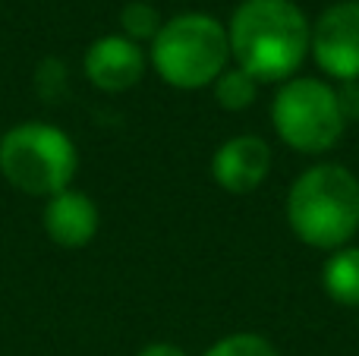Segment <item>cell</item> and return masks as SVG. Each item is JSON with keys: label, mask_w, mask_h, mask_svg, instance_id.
Instances as JSON below:
<instances>
[{"label": "cell", "mask_w": 359, "mask_h": 356, "mask_svg": "<svg viewBox=\"0 0 359 356\" xmlns=\"http://www.w3.org/2000/svg\"><path fill=\"white\" fill-rule=\"evenodd\" d=\"M230 57L255 82H287L309 57L312 25L293 0H243L227 25Z\"/></svg>", "instance_id": "1"}, {"label": "cell", "mask_w": 359, "mask_h": 356, "mask_svg": "<svg viewBox=\"0 0 359 356\" xmlns=\"http://www.w3.org/2000/svg\"><path fill=\"white\" fill-rule=\"evenodd\" d=\"M287 224L299 243L337 252L359 231V180L344 164H316L287 193Z\"/></svg>", "instance_id": "2"}, {"label": "cell", "mask_w": 359, "mask_h": 356, "mask_svg": "<svg viewBox=\"0 0 359 356\" xmlns=\"http://www.w3.org/2000/svg\"><path fill=\"white\" fill-rule=\"evenodd\" d=\"M76 170L79 151L60 126L25 120L0 136V174L19 193L50 199L73 186Z\"/></svg>", "instance_id": "3"}, {"label": "cell", "mask_w": 359, "mask_h": 356, "mask_svg": "<svg viewBox=\"0 0 359 356\" xmlns=\"http://www.w3.org/2000/svg\"><path fill=\"white\" fill-rule=\"evenodd\" d=\"M149 60L168 85L183 92L215 85L230 60L227 25L205 13H180L161 25L151 41Z\"/></svg>", "instance_id": "4"}, {"label": "cell", "mask_w": 359, "mask_h": 356, "mask_svg": "<svg viewBox=\"0 0 359 356\" xmlns=\"http://www.w3.org/2000/svg\"><path fill=\"white\" fill-rule=\"evenodd\" d=\"M271 123L278 139L299 155H325L344 136V120L337 92L322 79L293 76L280 82L271 101Z\"/></svg>", "instance_id": "5"}, {"label": "cell", "mask_w": 359, "mask_h": 356, "mask_svg": "<svg viewBox=\"0 0 359 356\" xmlns=\"http://www.w3.org/2000/svg\"><path fill=\"white\" fill-rule=\"evenodd\" d=\"M312 57L337 82L359 79V0L331 4L312 25Z\"/></svg>", "instance_id": "6"}, {"label": "cell", "mask_w": 359, "mask_h": 356, "mask_svg": "<svg viewBox=\"0 0 359 356\" xmlns=\"http://www.w3.org/2000/svg\"><path fill=\"white\" fill-rule=\"evenodd\" d=\"M149 67L142 44L130 41L126 35H104L98 41L88 44L86 57H82V69L86 79L95 88L107 95H120L130 92L133 85H139Z\"/></svg>", "instance_id": "7"}, {"label": "cell", "mask_w": 359, "mask_h": 356, "mask_svg": "<svg viewBox=\"0 0 359 356\" xmlns=\"http://www.w3.org/2000/svg\"><path fill=\"white\" fill-rule=\"evenodd\" d=\"M271 174V149L259 136H233L211 155V180L230 196H249Z\"/></svg>", "instance_id": "8"}, {"label": "cell", "mask_w": 359, "mask_h": 356, "mask_svg": "<svg viewBox=\"0 0 359 356\" xmlns=\"http://www.w3.org/2000/svg\"><path fill=\"white\" fill-rule=\"evenodd\" d=\"M41 224H44L48 240L57 243L60 249H82V246H88L95 240V233H98L101 214H98V205H95L92 196L69 186L44 202Z\"/></svg>", "instance_id": "9"}, {"label": "cell", "mask_w": 359, "mask_h": 356, "mask_svg": "<svg viewBox=\"0 0 359 356\" xmlns=\"http://www.w3.org/2000/svg\"><path fill=\"white\" fill-rule=\"evenodd\" d=\"M325 294L341 306H359V249L356 246H344V249L331 252L328 262L322 268Z\"/></svg>", "instance_id": "10"}, {"label": "cell", "mask_w": 359, "mask_h": 356, "mask_svg": "<svg viewBox=\"0 0 359 356\" xmlns=\"http://www.w3.org/2000/svg\"><path fill=\"white\" fill-rule=\"evenodd\" d=\"M211 88H215V101L224 111H246V107H252L255 98H259V82L249 73H243L240 67L224 69Z\"/></svg>", "instance_id": "11"}, {"label": "cell", "mask_w": 359, "mask_h": 356, "mask_svg": "<svg viewBox=\"0 0 359 356\" xmlns=\"http://www.w3.org/2000/svg\"><path fill=\"white\" fill-rule=\"evenodd\" d=\"M120 25H123V35L130 41L142 44V41H155V35L161 32V13L155 10L145 0H130V4L120 10Z\"/></svg>", "instance_id": "12"}, {"label": "cell", "mask_w": 359, "mask_h": 356, "mask_svg": "<svg viewBox=\"0 0 359 356\" xmlns=\"http://www.w3.org/2000/svg\"><path fill=\"white\" fill-rule=\"evenodd\" d=\"M202 356H278V350L262 334L240 331V334H230V338H221L217 344H211Z\"/></svg>", "instance_id": "13"}, {"label": "cell", "mask_w": 359, "mask_h": 356, "mask_svg": "<svg viewBox=\"0 0 359 356\" xmlns=\"http://www.w3.org/2000/svg\"><path fill=\"white\" fill-rule=\"evenodd\" d=\"M337 92V104H341L344 120H359V79H347L341 82Z\"/></svg>", "instance_id": "14"}, {"label": "cell", "mask_w": 359, "mask_h": 356, "mask_svg": "<svg viewBox=\"0 0 359 356\" xmlns=\"http://www.w3.org/2000/svg\"><path fill=\"white\" fill-rule=\"evenodd\" d=\"M136 356H186V350H180L177 344H168V341H155V344H145Z\"/></svg>", "instance_id": "15"}]
</instances>
